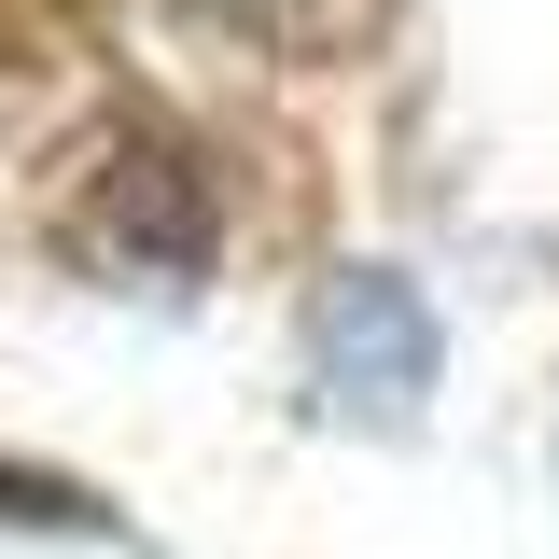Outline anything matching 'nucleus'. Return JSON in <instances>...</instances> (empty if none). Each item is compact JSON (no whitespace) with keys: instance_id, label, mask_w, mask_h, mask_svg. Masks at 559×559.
I'll return each instance as SVG.
<instances>
[{"instance_id":"obj_1","label":"nucleus","mask_w":559,"mask_h":559,"mask_svg":"<svg viewBox=\"0 0 559 559\" xmlns=\"http://www.w3.org/2000/svg\"><path fill=\"white\" fill-rule=\"evenodd\" d=\"M57 224H70V252H84L98 280H127V294H182V280L210 266V182H197V154L154 140V127L84 140Z\"/></svg>"},{"instance_id":"obj_2","label":"nucleus","mask_w":559,"mask_h":559,"mask_svg":"<svg viewBox=\"0 0 559 559\" xmlns=\"http://www.w3.org/2000/svg\"><path fill=\"white\" fill-rule=\"evenodd\" d=\"M322 378H336V406H364V419H406L419 392H433V308H419L392 266H349V280H322Z\"/></svg>"},{"instance_id":"obj_3","label":"nucleus","mask_w":559,"mask_h":559,"mask_svg":"<svg viewBox=\"0 0 559 559\" xmlns=\"http://www.w3.org/2000/svg\"><path fill=\"white\" fill-rule=\"evenodd\" d=\"M210 14H238L266 57H364L392 28V0H210Z\"/></svg>"}]
</instances>
